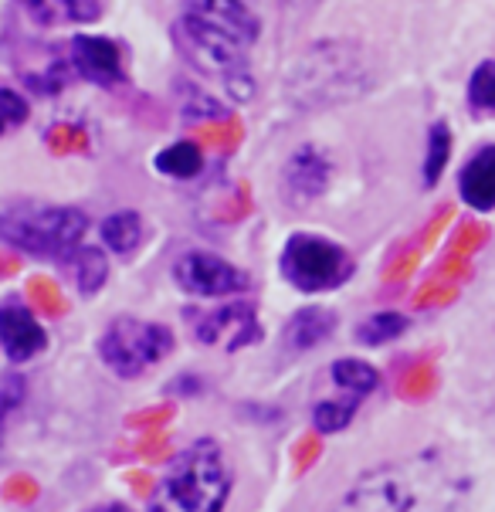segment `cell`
Wrapping results in <instances>:
<instances>
[{
    "instance_id": "1",
    "label": "cell",
    "mask_w": 495,
    "mask_h": 512,
    "mask_svg": "<svg viewBox=\"0 0 495 512\" xmlns=\"http://www.w3.org/2000/svg\"><path fill=\"white\" fill-rule=\"evenodd\" d=\"M472 475L441 451L363 472L329 512H465Z\"/></svg>"
},
{
    "instance_id": "2",
    "label": "cell",
    "mask_w": 495,
    "mask_h": 512,
    "mask_svg": "<svg viewBox=\"0 0 495 512\" xmlns=\"http://www.w3.org/2000/svg\"><path fill=\"white\" fill-rule=\"evenodd\" d=\"M180 34L190 62L221 78L234 99H248V51L258 38V21L241 0H187Z\"/></svg>"
},
{
    "instance_id": "3",
    "label": "cell",
    "mask_w": 495,
    "mask_h": 512,
    "mask_svg": "<svg viewBox=\"0 0 495 512\" xmlns=\"http://www.w3.org/2000/svg\"><path fill=\"white\" fill-rule=\"evenodd\" d=\"M231 496V468L214 441L190 445L153 489L146 512H224Z\"/></svg>"
},
{
    "instance_id": "4",
    "label": "cell",
    "mask_w": 495,
    "mask_h": 512,
    "mask_svg": "<svg viewBox=\"0 0 495 512\" xmlns=\"http://www.w3.org/2000/svg\"><path fill=\"white\" fill-rule=\"evenodd\" d=\"M89 218L75 207L14 204L0 211V241L41 258H62L82 241Z\"/></svg>"
},
{
    "instance_id": "5",
    "label": "cell",
    "mask_w": 495,
    "mask_h": 512,
    "mask_svg": "<svg viewBox=\"0 0 495 512\" xmlns=\"http://www.w3.org/2000/svg\"><path fill=\"white\" fill-rule=\"evenodd\" d=\"M173 350V333L160 323L123 316L116 319L99 340L102 363L116 377H140Z\"/></svg>"
},
{
    "instance_id": "6",
    "label": "cell",
    "mask_w": 495,
    "mask_h": 512,
    "mask_svg": "<svg viewBox=\"0 0 495 512\" xmlns=\"http://www.w3.org/2000/svg\"><path fill=\"white\" fill-rule=\"evenodd\" d=\"M282 275L299 292H326L353 275L350 255L316 234H295L282 251Z\"/></svg>"
},
{
    "instance_id": "7",
    "label": "cell",
    "mask_w": 495,
    "mask_h": 512,
    "mask_svg": "<svg viewBox=\"0 0 495 512\" xmlns=\"http://www.w3.org/2000/svg\"><path fill=\"white\" fill-rule=\"evenodd\" d=\"M173 279L190 295L201 299H221V295H238L248 289V275L231 262L207 251H187L180 255V262L173 265Z\"/></svg>"
},
{
    "instance_id": "8",
    "label": "cell",
    "mask_w": 495,
    "mask_h": 512,
    "mask_svg": "<svg viewBox=\"0 0 495 512\" xmlns=\"http://www.w3.org/2000/svg\"><path fill=\"white\" fill-rule=\"evenodd\" d=\"M262 336L255 319V309L248 302L238 306H221L214 312H204L197 319V340L207 346H224V350H241V346L255 343Z\"/></svg>"
},
{
    "instance_id": "9",
    "label": "cell",
    "mask_w": 495,
    "mask_h": 512,
    "mask_svg": "<svg viewBox=\"0 0 495 512\" xmlns=\"http://www.w3.org/2000/svg\"><path fill=\"white\" fill-rule=\"evenodd\" d=\"M0 346H4L7 360L24 363L45 350L48 336L28 309L11 302V306H0Z\"/></svg>"
},
{
    "instance_id": "10",
    "label": "cell",
    "mask_w": 495,
    "mask_h": 512,
    "mask_svg": "<svg viewBox=\"0 0 495 512\" xmlns=\"http://www.w3.org/2000/svg\"><path fill=\"white\" fill-rule=\"evenodd\" d=\"M326 184H329V160L316 146H302V150H295L292 160L285 163L282 187H285V194H289V201H299V204L316 201L326 190Z\"/></svg>"
},
{
    "instance_id": "11",
    "label": "cell",
    "mask_w": 495,
    "mask_h": 512,
    "mask_svg": "<svg viewBox=\"0 0 495 512\" xmlns=\"http://www.w3.org/2000/svg\"><path fill=\"white\" fill-rule=\"evenodd\" d=\"M72 62L78 68V75H85L89 82L112 85L123 78V55H119L116 41L109 38L78 34V38H72Z\"/></svg>"
},
{
    "instance_id": "12",
    "label": "cell",
    "mask_w": 495,
    "mask_h": 512,
    "mask_svg": "<svg viewBox=\"0 0 495 512\" xmlns=\"http://www.w3.org/2000/svg\"><path fill=\"white\" fill-rule=\"evenodd\" d=\"M458 194L472 211H495V146H482L458 173Z\"/></svg>"
},
{
    "instance_id": "13",
    "label": "cell",
    "mask_w": 495,
    "mask_h": 512,
    "mask_svg": "<svg viewBox=\"0 0 495 512\" xmlns=\"http://www.w3.org/2000/svg\"><path fill=\"white\" fill-rule=\"evenodd\" d=\"M41 28H62V24H92L99 21V0H21Z\"/></svg>"
},
{
    "instance_id": "14",
    "label": "cell",
    "mask_w": 495,
    "mask_h": 512,
    "mask_svg": "<svg viewBox=\"0 0 495 512\" xmlns=\"http://www.w3.org/2000/svg\"><path fill=\"white\" fill-rule=\"evenodd\" d=\"M333 329H336V316L329 309H299L289 323H285L282 343L289 353H306L312 346L329 340Z\"/></svg>"
},
{
    "instance_id": "15",
    "label": "cell",
    "mask_w": 495,
    "mask_h": 512,
    "mask_svg": "<svg viewBox=\"0 0 495 512\" xmlns=\"http://www.w3.org/2000/svg\"><path fill=\"white\" fill-rule=\"evenodd\" d=\"M62 265L68 272V279L75 282V289L82 295H95L106 285L109 279V265H106V255L95 248H82L75 245L68 255H62Z\"/></svg>"
},
{
    "instance_id": "16",
    "label": "cell",
    "mask_w": 495,
    "mask_h": 512,
    "mask_svg": "<svg viewBox=\"0 0 495 512\" xmlns=\"http://www.w3.org/2000/svg\"><path fill=\"white\" fill-rule=\"evenodd\" d=\"M102 241H106L112 251H119V255L136 251V248H140V241H143L140 214L119 211V214H112V218H106V221H102Z\"/></svg>"
},
{
    "instance_id": "17",
    "label": "cell",
    "mask_w": 495,
    "mask_h": 512,
    "mask_svg": "<svg viewBox=\"0 0 495 512\" xmlns=\"http://www.w3.org/2000/svg\"><path fill=\"white\" fill-rule=\"evenodd\" d=\"M363 397L360 394H350V390H343L340 397H329V401L316 404V411H312V424H316V431H323V435H336V431H343L346 424L353 421L356 407H360Z\"/></svg>"
},
{
    "instance_id": "18",
    "label": "cell",
    "mask_w": 495,
    "mask_h": 512,
    "mask_svg": "<svg viewBox=\"0 0 495 512\" xmlns=\"http://www.w3.org/2000/svg\"><path fill=\"white\" fill-rule=\"evenodd\" d=\"M201 167H204V153L197 150L194 143H177L156 156V170L167 173V177H177V180L197 177Z\"/></svg>"
},
{
    "instance_id": "19",
    "label": "cell",
    "mask_w": 495,
    "mask_h": 512,
    "mask_svg": "<svg viewBox=\"0 0 495 512\" xmlns=\"http://www.w3.org/2000/svg\"><path fill=\"white\" fill-rule=\"evenodd\" d=\"M333 384L340 390H350V394L367 397L370 390H377L380 373L363 360H336L333 363Z\"/></svg>"
},
{
    "instance_id": "20",
    "label": "cell",
    "mask_w": 495,
    "mask_h": 512,
    "mask_svg": "<svg viewBox=\"0 0 495 512\" xmlns=\"http://www.w3.org/2000/svg\"><path fill=\"white\" fill-rule=\"evenodd\" d=\"M404 329H407V319L401 312H373V316L363 319L360 329H356V340L367 346H380V343L397 340Z\"/></svg>"
},
{
    "instance_id": "21",
    "label": "cell",
    "mask_w": 495,
    "mask_h": 512,
    "mask_svg": "<svg viewBox=\"0 0 495 512\" xmlns=\"http://www.w3.org/2000/svg\"><path fill=\"white\" fill-rule=\"evenodd\" d=\"M451 156V129L445 123H434L428 133V160H424V184L434 187L445 173V163Z\"/></svg>"
},
{
    "instance_id": "22",
    "label": "cell",
    "mask_w": 495,
    "mask_h": 512,
    "mask_svg": "<svg viewBox=\"0 0 495 512\" xmlns=\"http://www.w3.org/2000/svg\"><path fill=\"white\" fill-rule=\"evenodd\" d=\"M468 106L475 112H495V62H482L468 78Z\"/></svg>"
},
{
    "instance_id": "23",
    "label": "cell",
    "mask_w": 495,
    "mask_h": 512,
    "mask_svg": "<svg viewBox=\"0 0 495 512\" xmlns=\"http://www.w3.org/2000/svg\"><path fill=\"white\" fill-rule=\"evenodd\" d=\"M24 119H28V102H24V95H17L11 89H0V136H4L11 126L24 123Z\"/></svg>"
},
{
    "instance_id": "24",
    "label": "cell",
    "mask_w": 495,
    "mask_h": 512,
    "mask_svg": "<svg viewBox=\"0 0 495 512\" xmlns=\"http://www.w3.org/2000/svg\"><path fill=\"white\" fill-rule=\"evenodd\" d=\"M24 401V380L17 373H0V424Z\"/></svg>"
},
{
    "instance_id": "25",
    "label": "cell",
    "mask_w": 495,
    "mask_h": 512,
    "mask_svg": "<svg viewBox=\"0 0 495 512\" xmlns=\"http://www.w3.org/2000/svg\"><path fill=\"white\" fill-rule=\"evenodd\" d=\"M4 496L11 502H31L38 496V485H34L28 475H14V479L4 485Z\"/></svg>"
},
{
    "instance_id": "26",
    "label": "cell",
    "mask_w": 495,
    "mask_h": 512,
    "mask_svg": "<svg viewBox=\"0 0 495 512\" xmlns=\"http://www.w3.org/2000/svg\"><path fill=\"white\" fill-rule=\"evenodd\" d=\"M312 458H316V441L306 438V441L299 445V458H295V465H299V468H309Z\"/></svg>"
},
{
    "instance_id": "27",
    "label": "cell",
    "mask_w": 495,
    "mask_h": 512,
    "mask_svg": "<svg viewBox=\"0 0 495 512\" xmlns=\"http://www.w3.org/2000/svg\"><path fill=\"white\" fill-rule=\"evenodd\" d=\"M129 485H133V489L140 492V496H146V492L153 489L150 479H146V472H133V475H129Z\"/></svg>"
},
{
    "instance_id": "28",
    "label": "cell",
    "mask_w": 495,
    "mask_h": 512,
    "mask_svg": "<svg viewBox=\"0 0 495 512\" xmlns=\"http://www.w3.org/2000/svg\"><path fill=\"white\" fill-rule=\"evenodd\" d=\"M89 512H129L126 506H119V502H106V506H95Z\"/></svg>"
}]
</instances>
